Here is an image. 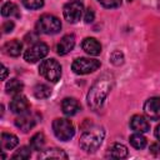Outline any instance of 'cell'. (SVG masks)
<instances>
[{
    "label": "cell",
    "instance_id": "cell-1",
    "mask_svg": "<svg viewBox=\"0 0 160 160\" xmlns=\"http://www.w3.org/2000/svg\"><path fill=\"white\" fill-rule=\"evenodd\" d=\"M111 86H112V78L108 74L100 76L91 86L88 94V104L94 111L101 108L104 100L106 99L108 94L111 90Z\"/></svg>",
    "mask_w": 160,
    "mask_h": 160
},
{
    "label": "cell",
    "instance_id": "cell-2",
    "mask_svg": "<svg viewBox=\"0 0 160 160\" xmlns=\"http://www.w3.org/2000/svg\"><path fill=\"white\" fill-rule=\"evenodd\" d=\"M104 138H105L104 128H101V126H91V128L86 129L81 134L79 144H80V148L85 152H95L100 148Z\"/></svg>",
    "mask_w": 160,
    "mask_h": 160
},
{
    "label": "cell",
    "instance_id": "cell-3",
    "mask_svg": "<svg viewBox=\"0 0 160 160\" xmlns=\"http://www.w3.org/2000/svg\"><path fill=\"white\" fill-rule=\"evenodd\" d=\"M36 30L48 35L58 34L61 30V21L51 14H44L36 22Z\"/></svg>",
    "mask_w": 160,
    "mask_h": 160
},
{
    "label": "cell",
    "instance_id": "cell-4",
    "mask_svg": "<svg viewBox=\"0 0 160 160\" xmlns=\"http://www.w3.org/2000/svg\"><path fill=\"white\" fill-rule=\"evenodd\" d=\"M39 74L51 82H56L61 76V65L55 59L42 60L39 66Z\"/></svg>",
    "mask_w": 160,
    "mask_h": 160
},
{
    "label": "cell",
    "instance_id": "cell-5",
    "mask_svg": "<svg viewBox=\"0 0 160 160\" xmlns=\"http://www.w3.org/2000/svg\"><path fill=\"white\" fill-rule=\"evenodd\" d=\"M52 131L55 136L61 141H69L75 135V128L68 119L58 118L52 121Z\"/></svg>",
    "mask_w": 160,
    "mask_h": 160
},
{
    "label": "cell",
    "instance_id": "cell-6",
    "mask_svg": "<svg viewBox=\"0 0 160 160\" xmlns=\"http://www.w3.org/2000/svg\"><path fill=\"white\" fill-rule=\"evenodd\" d=\"M100 68V61L96 59H89V58H78L74 60L71 69L78 75H85L94 72Z\"/></svg>",
    "mask_w": 160,
    "mask_h": 160
},
{
    "label": "cell",
    "instance_id": "cell-7",
    "mask_svg": "<svg viewBox=\"0 0 160 160\" xmlns=\"http://www.w3.org/2000/svg\"><path fill=\"white\" fill-rule=\"evenodd\" d=\"M49 52V46L45 42H35L31 46H29V49L24 52V59L28 62H36L41 59H44Z\"/></svg>",
    "mask_w": 160,
    "mask_h": 160
},
{
    "label": "cell",
    "instance_id": "cell-8",
    "mask_svg": "<svg viewBox=\"0 0 160 160\" xmlns=\"http://www.w3.org/2000/svg\"><path fill=\"white\" fill-rule=\"evenodd\" d=\"M82 10H84V5L82 2H80L79 0H74V1H70L68 2L64 9H62V14H64V18L70 24H75L80 20L81 15H82Z\"/></svg>",
    "mask_w": 160,
    "mask_h": 160
},
{
    "label": "cell",
    "instance_id": "cell-9",
    "mask_svg": "<svg viewBox=\"0 0 160 160\" xmlns=\"http://www.w3.org/2000/svg\"><path fill=\"white\" fill-rule=\"evenodd\" d=\"M144 114L151 120H160V98H150L144 104Z\"/></svg>",
    "mask_w": 160,
    "mask_h": 160
},
{
    "label": "cell",
    "instance_id": "cell-10",
    "mask_svg": "<svg viewBox=\"0 0 160 160\" xmlns=\"http://www.w3.org/2000/svg\"><path fill=\"white\" fill-rule=\"evenodd\" d=\"M36 121L38 120H36L35 115L29 114V112H24V114H20V116H18L15 119V125L22 132H28L36 125Z\"/></svg>",
    "mask_w": 160,
    "mask_h": 160
},
{
    "label": "cell",
    "instance_id": "cell-11",
    "mask_svg": "<svg viewBox=\"0 0 160 160\" xmlns=\"http://www.w3.org/2000/svg\"><path fill=\"white\" fill-rule=\"evenodd\" d=\"M74 46H75V36L72 34L64 35L56 45V52L59 55H66L74 49Z\"/></svg>",
    "mask_w": 160,
    "mask_h": 160
},
{
    "label": "cell",
    "instance_id": "cell-12",
    "mask_svg": "<svg viewBox=\"0 0 160 160\" xmlns=\"http://www.w3.org/2000/svg\"><path fill=\"white\" fill-rule=\"evenodd\" d=\"M30 109V104L24 95H16L10 102V110L14 114H24Z\"/></svg>",
    "mask_w": 160,
    "mask_h": 160
},
{
    "label": "cell",
    "instance_id": "cell-13",
    "mask_svg": "<svg viewBox=\"0 0 160 160\" xmlns=\"http://www.w3.org/2000/svg\"><path fill=\"white\" fill-rule=\"evenodd\" d=\"M61 109L65 115L72 116L81 110V105L75 98H65L61 102Z\"/></svg>",
    "mask_w": 160,
    "mask_h": 160
},
{
    "label": "cell",
    "instance_id": "cell-14",
    "mask_svg": "<svg viewBox=\"0 0 160 160\" xmlns=\"http://www.w3.org/2000/svg\"><path fill=\"white\" fill-rule=\"evenodd\" d=\"M81 48L86 54L92 56H96L101 52V44L94 38H85L81 42Z\"/></svg>",
    "mask_w": 160,
    "mask_h": 160
},
{
    "label": "cell",
    "instance_id": "cell-15",
    "mask_svg": "<svg viewBox=\"0 0 160 160\" xmlns=\"http://www.w3.org/2000/svg\"><path fill=\"white\" fill-rule=\"evenodd\" d=\"M128 154H129L128 148L120 142L112 144L106 150V158H110V159H124L128 156Z\"/></svg>",
    "mask_w": 160,
    "mask_h": 160
},
{
    "label": "cell",
    "instance_id": "cell-16",
    "mask_svg": "<svg viewBox=\"0 0 160 160\" xmlns=\"http://www.w3.org/2000/svg\"><path fill=\"white\" fill-rule=\"evenodd\" d=\"M130 128L136 132H146L150 130L149 121L141 115H134L130 120Z\"/></svg>",
    "mask_w": 160,
    "mask_h": 160
},
{
    "label": "cell",
    "instance_id": "cell-17",
    "mask_svg": "<svg viewBox=\"0 0 160 160\" xmlns=\"http://www.w3.org/2000/svg\"><path fill=\"white\" fill-rule=\"evenodd\" d=\"M39 159H55V160H61V159H68V154L62 149L58 148H50L44 150L42 152L39 154Z\"/></svg>",
    "mask_w": 160,
    "mask_h": 160
},
{
    "label": "cell",
    "instance_id": "cell-18",
    "mask_svg": "<svg viewBox=\"0 0 160 160\" xmlns=\"http://www.w3.org/2000/svg\"><path fill=\"white\" fill-rule=\"evenodd\" d=\"M2 50L9 56H19L21 50H22V44L18 39H14V40L5 42L2 46Z\"/></svg>",
    "mask_w": 160,
    "mask_h": 160
},
{
    "label": "cell",
    "instance_id": "cell-19",
    "mask_svg": "<svg viewBox=\"0 0 160 160\" xmlns=\"http://www.w3.org/2000/svg\"><path fill=\"white\" fill-rule=\"evenodd\" d=\"M19 140L18 136H15L14 134H9V132H2L1 134V148L4 150H11L18 145Z\"/></svg>",
    "mask_w": 160,
    "mask_h": 160
},
{
    "label": "cell",
    "instance_id": "cell-20",
    "mask_svg": "<svg viewBox=\"0 0 160 160\" xmlns=\"http://www.w3.org/2000/svg\"><path fill=\"white\" fill-rule=\"evenodd\" d=\"M1 15L5 16V18H11V16L20 18V11H19V8H18L16 4L8 1L1 8Z\"/></svg>",
    "mask_w": 160,
    "mask_h": 160
},
{
    "label": "cell",
    "instance_id": "cell-21",
    "mask_svg": "<svg viewBox=\"0 0 160 160\" xmlns=\"http://www.w3.org/2000/svg\"><path fill=\"white\" fill-rule=\"evenodd\" d=\"M5 89H6V92L10 94V95H16V94H20L21 90L24 89V84L18 80V79H11L6 82L5 85Z\"/></svg>",
    "mask_w": 160,
    "mask_h": 160
},
{
    "label": "cell",
    "instance_id": "cell-22",
    "mask_svg": "<svg viewBox=\"0 0 160 160\" xmlns=\"http://www.w3.org/2000/svg\"><path fill=\"white\" fill-rule=\"evenodd\" d=\"M129 141L131 144L132 148L140 150V149H144L146 146V138L144 135H141V132H136V134H132L130 138H129Z\"/></svg>",
    "mask_w": 160,
    "mask_h": 160
},
{
    "label": "cell",
    "instance_id": "cell-23",
    "mask_svg": "<svg viewBox=\"0 0 160 160\" xmlns=\"http://www.w3.org/2000/svg\"><path fill=\"white\" fill-rule=\"evenodd\" d=\"M34 95L38 99H46L51 95V88L45 84H38L34 88Z\"/></svg>",
    "mask_w": 160,
    "mask_h": 160
},
{
    "label": "cell",
    "instance_id": "cell-24",
    "mask_svg": "<svg viewBox=\"0 0 160 160\" xmlns=\"http://www.w3.org/2000/svg\"><path fill=\"white\" fill-rule=\"evenodd\" d=\"M45 144V136L42 132H36L30 139V148L32 150H40Z\"/></svg>",
    "mask_w": 160,
    "mask_h": 160
},
{
    "label": "cell",
    "instance_id": "cell-25",
    "mask_svg": "<svg viewBox=\"0 0 160 160\" xmlns=\"http://www.w3.org/2000/svg\"><path fill=\"white\" fill-rule=\"evenodd\" d=\"M30 149H31V148L21 146L19 150H16V151L12 154L11 159H12V160H26V159H29V158L31 156Z\"/></svg>",
    "mask_w": 160,
    "mask_h": 160
},
{
    "label": "cell",
    "instance_id": "cell-26",
    "mask_svg": "<svg viewBox=\"0 0 160 160\" xmlns=\"http://www.w3.org/2000/svg\"><path fill=\"white\" fill-rule=\"evenodd\" d=\"M21 2L26 9H30V10L40 9L44 5V0H21Z\"/></svg>",
    "mask_w": 160,
    "mask_h": 160
},
{
    "label": "cell",
    "instance_id": "cell-27",
    "mask_svg": "<svg viewBox=\"0 0 160 160\" xmlns=\"http://www.w3.org/2000/svg\"><path fill=\"white\" fill-rule=\"evenodd\" d=\"M110 60L114 65H120L124 62V56H122V52L119 51V50H115L111 55H110Z\"/></svg>",
    "mask_w": 160,
    "mask_h": 160
},
{
    "label": "cell",
    "instance_id": "cell-28",
    "mask_svg": "<svg viewBox=\"0 0 160 160\" xmlns=\"http://www.w3.org/2000/svg\"><path fill=\"white\" fill-rule=\"evenodd\" d=\"M98 1L104 8H108V9H114L121 5V0H98Z\"/></svg>",
    "mask_w": 160,
    "mask_h": 160
},
{
    "label": "cell",
    "instance_id": "cell-29",
    "mask_svg": "<svg viewBox=\"0 0 160 160\" xmlns=\"http://www.w3.org/2000/svg\"><path fill=\"white\" fill-rule=\"evenodd\" d=\"M94 19H95V12H94V10L92 9H86V11H85V16H84V21L86 22V24H90V22H92L94 21Z\"/></svg>",
    "mask_w": 160,
    "mask_h": 160
},
{
    "label": "cell",
    "instance_id": "cell-30",
    "mask_svg": "<svg viewBox=\"0 0 160 160\" xmlns=\"http://www.w3.org/2000/svg\"><path fill=\"white\" fill-rule=\"evenodd\" d=\"M14 29V22L12 21H5L2 24V32L4 34H8V32H11Z\"/></svg>",
    "mask_w": 160,
    "mask_h": 160
},
{
    "label": "cell",
    "instance_id": "cell-31",
    "mask_svg": "<svg viewBox=\"0 0 160 160\" xmlns=\"http://www.w3.org/2000/svg\"><path fill=\"white\" fill-rule=\"evenodd\" d=\"M150 152L154 154V155L160 154V144H158V142L151 144V145H150Z\"/></svg>",
    "mask_w": 160,
    "mask_h": 160
},
{
    "label": "cell",
    "instance_id": "cell-32",
    "mask_svg": "<svg viewBox=\"0 0 160 160\" xmlns=\"http://www.w3.org/2000/svg\"><path fill=\"white\" fill-rule=\"evenodd\" d=\"M35 40H38V35L34 34V32L28 34V35L25 36V42H34Z\"/></svg>",
    "mask_w": 160,
    "mask_h": 160
},
{
    "label": "cell",
    "instance_id": "cell-33",
    "mask_svg": "<svg viewBox=\"0 0 160 160\" xmlns=\"http://www.w3.org/2000/svg\"><path fill=\"white\" fill-rule=\"evenodd\" d=\"M1 71H2V74H1V79L5 80V79H6V75H8V69H6L5 65H2V70H1Z\"/></svg>",
    "mask_w": 160,
    "mask_h": 160
},
{
    "label": "cell",
    "instance_id": "cell-34",
    "mask_svg": "<svg viewBox=\"0 0 160 160\" xmlns=\"http://www.w3.org/2000/svg\"><path fill=\"white\" fill-rule=\"evenodd\" d=\"M155 136H156V139L160 141V125H158L156 129H155Z\"/></svg>",
    "mask_w": 160,
    "mask_h": 160
}]
</instances>
